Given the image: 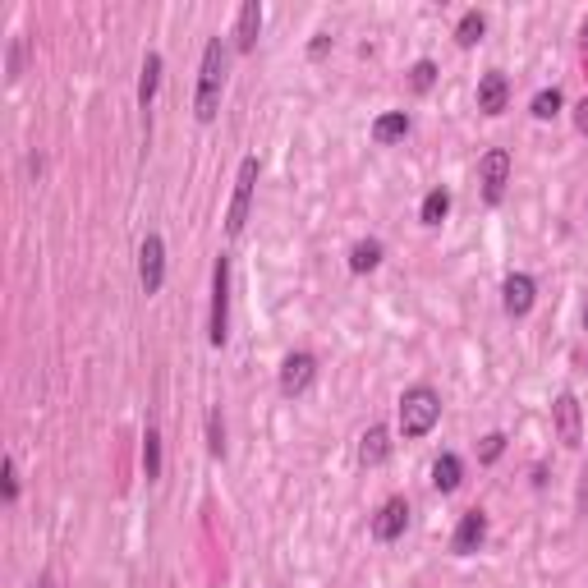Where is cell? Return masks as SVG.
I'll return each mask as SVG.
<instances>
[{
	"label": "cell",
	"instance_id": "cell-8",
	"mask_svg": "<svg viewBox=\"0 0 588 588\" xmlns=\"http://www.w3.org/2000/svg\"><path fill=\"white\" fill-rule=\"evenodd\" d=\"M317 382V359L308 350H294V354H285V363H281V396H304L308 386Z\"/></svg>",
	"mask_w": 588,
	"mask_h": 588
},
{
	"label": "cell",
	"instance_id": "cell-25",
	"mask_svg": "<svg viewBox=\"0 0 588 588\" xmlns=\"http://www.w3.org/2000/svg\"><path fill=\"white\" fill-rule=\"evenodd\" d=\"M432 83H437V65H432V60H414V69H409V88L432 92Z\"/></svg>",
	"mask_w": 588,
	"mask_h": 588
},
{
	"label": "cell",
	"instance_id": "cell-11",
	"mask_svg": "<svg viewBox=\"0 0 588 588\" xmlns=\"http://www.w3.org/2000/svg\"><path fill=\"white\" fill-rule=\"evenodd\" d=\"M483 543H487V515H483V510H464L460 524H455L451 552L455 556H474Z\"/></svg>",
	"mask_w": 588,
	"mask_h": 588
},
{
	"label": "cell",
	"instance_id": "cell-2",
	"mask_svg": "<svg viewBox=\"0 0 588 588\" xmlns=\"http://www.w3.org/2000/svg\"><path fill=\"white\" fill-rule=\"evenodd\" d=\"M441 419V396L432 386H409L400 396V432L405 437H428Z\"/></svg>",
	"mask_w": 588,
	"mask_h": 588
},
{
	"label": "cell",
	"instance_id": "cell-23",
	"mask_svg": "<svg viewBox=\"0 0 588 588\" xmlns=\"http://www.w3.org/2000/svg\"><path fill=\"white\" fill-rule=\"evenodd\" d=\"M561 106H566L561 88H543L538 97H533V120H556V115H561Z\"/></svg>",
	"mask_w": 588,
	"mask_h": 588
},
{
	"label": "cell",
	"instance_id": "cell-27",
	"mask_svg": "<svg viewBox=\"0 0 588 588\" xmlns=\"http://www.w3.org/2000/svg\"><path fill=\"white\" fill-rule=\"evenodd\" d=\"M501 451H506V437H501V432H487V437H483V451H478V460L492 464V460H501Z\"/></svg>",
	"mask_w": 588,
	"mask_h": 588
},
{
	"label": "cell",
	"instance_id": "cell-28",
	"mask_svg": "<svg viewBox=\"0 0 588 588\" xmlns=\"http://www.w3.org/2000/svg\"><path fill=\"white\" fill-rule=\"evenodd\" d=\"M327 46H331V37H327V33H317L313 46H308V56H313V60H317V56H327Z\"/></svg>",
	"mask_w": 588,
	"mask_h": 588
},
{
	"label": "cell",
	"instance_id": "cell-10",
	"mask_svg": "<svg viewBox=\"0 0 588 588\" xmlns=\"http://www.w3.org/2000/svg\"><path fill=\"white\" fill-rule=\"evenodd\" d=\"M405 529H409V501L405 497L382 501V510L373 515V538L377 543H396V538H405Z\"/></svg>",
	"mask_w": 588,
	"mask_h": 588
},
{
	"label": "cell",
	"instance_id": "cell-4",
	"mask_svg": "<svg viewBox=\"0 0 588 588\" xmlns=\"http://www.w3.org/2000/svg\"><path fill=\"white\" fill-rule=\"evenodd\" d=\"M258 157H244L235 170V193H230V207H226V235L239 239L244 235V226H249V207H253V189H258Z\"/></svg>",
	"mask_w": 588,
	"mask_h": 588
},
{
	"label": "cell",
	"instance_id": "cell-18",
	"mask_svg": "<svg viewBox=\"0 0 588 588\" xmlns=\"http://www.w3.org/2000/svg\"><path fill=\"white\" fill-rule=\"evenodd\" d=\"M483 33H487V19L478 10H464L460 14V23H455V46L460 51H474L478 42H483Z\"/></svg>",
	"mask_w": 588,
	"mask_h": 588
},
{
	"label": "cell",
	"instance_id": "cell-13",
	"mask_svg": "<svg viewBox=\"0 0 588 588\" xmlns=\"http://www.w3.org/2000/svg\"><path fill=\"white\" fill-rule=\"evenodd\" d=\"M510 102V83L501 69H487L483 79H478V111L483 115H501Z\"/></svg>",
	"mask_w": 588,
	"mask_h": 588
},
{
	"label": "cell",
	"instance_id": "cell-7",
	"mask_svg": "<svg viewBox=\"0 0 588 588\" xmlns=\"http://www.w3.org/2000/svg\"><path fill=\"white\" fill-rule=\"evenodd\" d=\"M552 423H556V441H561V446H570V451L584 446V414H579V400L570 396V391H561V396L552 400Z\"/></svg>",
	"mask_w": 588,
	"mask_h": 588
},
{
	"label": "cell",
	"instance_id": "cell-20",
	"mask_svg": "<svg viewBox=\"0 0 588 588\" xmlns=\"http://www.w3.org/2000/svg\"><path fill=\"white\" fill-rule=\"evenodd\" d=\"M446 212H451V193L432 189L428 198H423V207H419V221H423V226H441V221H446Z\"/></svg>",
	"mask_w": 588,
	"mask_h": 588
},
{
	"label": "cell",
	"instance_id": "cell-32",
	"mask_svg": "<svg viewBox=\"0 0 588 588\" xmlns=\"http://www.w3.org/2000/svg\"><path fill=\"white\" fill-rule=\"evenodd\" d=\"M584 331H588V308H584Z\"/></svg>",
	"mask_w": 588,
	"mask_h": 588
},
{
	"label": "cell",
	"instance_id": "cell-22",
	"mask_svg": "<svg viewBox=\"0 0 588 588\" xmlns=\"http://www.w3.org/2000/svg\"><path fill=\"white\" fill-rule=\"evenodd\" d=\"M207 451H212V460H226V423H221V409H207Z\"/></svg>",
	"mask_w": 588,
	"mask_h": 588
},
{
	"label": "cell",
	"instance_id": "cell-12",
	"mask_svg": "<svg viewBox=\"0 0 588 588\" xmlns=\"http://www.w3.org/2000/svg\"><path fill=\"white\" fill-rule=\"evenodd\" d=\"M258 33H262V0H244V5H239V19H235V33H230L239 56H253Z\"/></svg>",
	"mask_w": 588,
	"mask_h": 588
},
{
	"label": "cell",
	"instance_id": "cell-3",
	"mask_svg": "<svg viewBox=\"0 0 588 588\" xmlns=\"http://www.w3.org/2000/svg\"><path fill=\"white\" fill-rule=\"evenodd\" d=\"M230 340V258L212 262V313H207V345L221 350Z\"/></svg>",
	"mask_w": 588,
	"mask_h": 588
},
{
	"label": "cell",
	"instance_id": "cell-15",
	"mask_svg": "<svg viewBox=\"0 0 588 588\" xmlns=\"http://www.w3.org/2000/svg\"><path fill=\"white\" fill-rule=\"evenodd\" d=\"M464 483V464L455 451H441L437 460H432V487L437 492H455V487Z\"/></svg>",
	"mask_w": 588,
	"mask_h": 588
},
{
	"label": "cell",
	"instance_id": "cell-29",
	"mask_svg": "<svg viewBox=\"0 0 588 588\" xmlns=\"http://www.w3.org/2000/svg\"><path fill=\"white\" fill-rule=\"evenodd\" d=\"M575 129H579V134H588V97L575 106Z\"/></svg>",
	"mask_w": 588,
	"mask_h": 588
},
{
	"label": "cell",
	"instance_id": "cell-19",
	"mask_svg": "<svg viewBox=\"0 0 588 588\" xmlns=\"http://www.w3.org/2000/svg\"><path fill=\"white\" fill-rule=\"evenodd\" d=\"M409 134V115L405 111H386L373 120V138L377 143H400V138Z\"/></svg>",
	"mask_w": 588,
	"mask_h": 588
},
{
	"label": "cell",
	"instance_id": "cell-6",
	"mask_svg": "<svg viewBox=\"0 0 588 588\" xmlns=\"http://www.w3.org/2000/svg\"><path fill=\"white\" fill-rule=\"evenodd\" d=\"M478 184H483V203L497 207L506 198V184H510V152L506 147H492L483 161H478Z\"/></svg>",
	"mask_w": 588,
	"mask_h": 588
},
{
	"label": "cell",
	"instance_id": "cell-31",
	"mask_svg": "<svg viewBox=\"0 0 588 588\" xmlns=\"http://www.w3.org/2000/svg\"><path fill=\"white\" fill-rule=\"evenodd\" d=\"M584 51H588V23H584Z\"/></svg>",
	"mask_w": 588,
	"mask_h": 588
},
{
	"label": "cell",
	"instance_id": "cell-5",
	"mask_svg": "<svg viewBox=\"0 0 588 588\" xmlns=\"http://www.w3.org/2000/svg\"><path fill=\"white\" fill-rule=\"evenodd\" d=\"M138 285H143L147 299L161 294V285H166V239H161L157 230L138 244Z\"/></svg>",
	"mask_w": 588,
	"mask_h": 588
},
{
	"label": "cell",
	"instance_id": "cell-30",
	"mask_svg": "<svg viewBox=\"0 0 588 588\" xmlns=\"http://www.w3.org/2000/svg\"><path fill=\"white\" fill-rule=\"evenodd\" d=\"M37 588H56V575H42L37 579Z\"/></svg>",
	"mask_w": 588,
	"mask_h": 588
},
{
	"label": "cell",
	"instance_id": "cell-16",
	"mask_svg": "<svg viewBox=\"0 0 588 588\" xmlns=\"http://www.w3.org/2000/svg\"><path fill=\"white\" fill-rule=\"evenodd\" d=\"M157 88H161V56H157V51H147V56H143V74H138V106H143V111H152Z\"/></svg>",
	"mask_w": 588,
	"mask_h": 588
},
{
	"label": "cell",
	"instance_id": "cell-26",
	"mask_svg": "<svg viewBox=\"0 0 588 588\" xmlns=\"http://www.w3.org/2000/svg\"><path fill=\"white\" fill-rule=\"evenodd\" d=\"M0 478H5V501H19V464H14V455H5L0 460Z\"/></svg>",
	"mask_w": 588,
	"mask_h": 588
},
{
	"label": "cell",
	"instance_id": "cell-21",
	"mask_svg": "<svg viewBox=\"0 0 588 588\" xmlns=\"http://www.w3.org/2000/svg\"><path fill=\"white\" fill-rule=\"evenodd\" d=\"M143 474H147V483L161 478V432L157 428L143 432Z\"/></svg>",
	"mask_w": 588,
	"mask_h": 588
},
{
	"label": "cell",
	"instance_id": "cell-17",
	"mask_svg": "<svg viewBox=\"0 0 588 588\" xmlns=\"http://www.w3.org/2000/svg\"><path fill=\"white\" fill-rule=\"evenodd\" d=\"M382 239H359V244H354L350 249V272L354 276H363V272H377V267H382Z\"/></svg>",
	"mask_w": 588,
	"mask_h": 588
},
{
	"label": "cell",
	"instance_id": "cell-24",
	"mask_svg": "<svg viewBox=\"0 0 588 588\" xmlns=\"http://www.w3.org/2000/svg\"><path fill=\"white\" fill-rule=\"evenodd\" d=\"M23 65H28V42L14 37L10 42V60H5V83H19L23 79Z\"/></svg>",
	"mask_w": 588,
	"mask_h": 588
},
{
	"label": "cell",
	"instance_id": "cell-1",
	"mask_svg": "<svg viewBox=\"0 0 588 588\" xmlns=\"http://www.w3.org/2000/svg\"><path fill=\"white\" fill-rule=\"evenodd\" d=\"M226 74H230V46H226V37H212V42L203 46V65H198V92H193V115H198V125H212L216 111H221Z\"/></svg>",
	"mask_w": 588,
	"mask_h": 588
},
{
	"label": "cell",
	"instance_id": "cell-9",
	"mask_svg": "<svg viewBox=\"0 0 588 588\" xmlns=\"http://www.w3.org/2000/svg\"><path fill=\"white\" fill-rule=\"evenodd\" d=\"M533 299H538L533 276L529 272H510L506 285H501V308H506V317H529L533 313Z\"/></svg>",
	"mask_w": 588,
	"mask_h": 588
},
{
	"label": "cell",
	"instance_id": "cell-14",
	"mask_svg": "<svg viewBox=\"0 0 588 588\" xmlns=\"http://www.w3.org/2000/svg\"><path fill=\"white\" fill-rule=\"evenodd\" d=\"M386 455H391V432H386L382 423H373V428L359 437V464L377 469V464H386Z\"/></svg>",
	"mask_w": 588,
	"mask_h": 588
}]
</instances>
